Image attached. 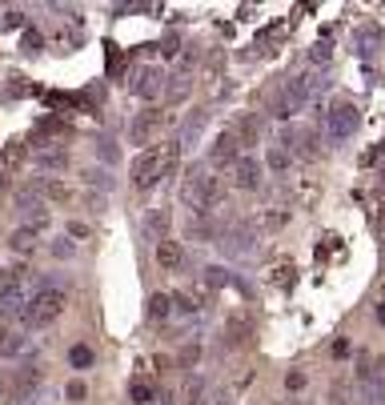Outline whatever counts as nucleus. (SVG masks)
Wrapping results in <instances>:
<instances>
[{
    "label": "nucleus",
    "mask_w": 385,
    "mask_h": 405,
    "mask_svg": "<svg viewBox=\"0 0 385 405\" xmlns=\"http://www.w3.org/2000/svg\"><path fill=\"white\" fill-rule=\"evenodd\" d=\"M176 161H181V145H176V141L144 148L141 157L133 161V185H137V189H153V185H160V177L173 173Z\"/></svg>",
    "instance_id": "nucleus-1"
},
{
    "label": "nucleus",
    "mask_w": 385,
    "mask_h": 405,
    "mask_svg": "<svg viewBox=\"0 0 385 405\" xmlns=\"http://www.w3.org/2000/svg\"><path fill=\"white\" fill-rule=\"evenodd\" d=\"M181 201H185V209L192 217H205L221 201V181L213 177V173H205V165H197V169H189V177L181 185Z\"/></svg>",
    "instance_id": "nucleus-2"
},
{
    "label": "nucleus",
    "mask_w": 385,
    "mask_h": 405,
    "mask_svg": "<svg viewBox=\"0 0 385 405\" xmlns=\"http://www.w3.org/2000/svg\"><path fill=\"white\" fill-rule=\"evenodd\" d=\"M64 305H68L64 289L45 285V289H36L29 301H24V309H20V325H24V329H45V325H52L64 313Z\"/></svg>",
    "instance_id": "nucleus-3"
},
{
    "label": "nucleus",
    "mask_w": 385,
    "mask_h": 405,
    "mask_svg": "<svg viewBox=\"0 0 385 405\" xmlns=\"http://www.w3.org/2000/svg\"><path fill=\"white\" fill-rule=\"evenodd\" d=\"M321 89H325V77H293V81H285V89L277 93V100H273V116H281V121H289V116H297L305 109V100L317 97Z\"/></svg>",
    "instance_id": "nucleus-4"
},
{
    "label": "nucleus",
    "mask_w": 385,
    "mask_h": 405,
    "mask_svg": "<svg viewBox=\"0 0 385 405\" xmlns=\"http://www.w3.org/2000/svg\"><path fill=\"white\" fill-rule=\"evenodd\" d=\"M357 393H361V405H385V369L369 357L357 361Z\"/></svg>",
    "instance_id": "nucleus-5"
},
{
    "label": "nucleus",
    "mask_w": 385,
    "mask_h": 405,
    "mask_svg": "<svg viewBox=\"0 0 385 405\" xmlns=\"http://www.w3.org/2000/svg\"><path fill=\"white\" fill-rule=\"evenodd\" d=\"M357 125H361V113H357V105H349V100H333V105L325 109V132H329V141L353 137Z\"/></svg>",
    "instance_id": "nucleus-6"
},
{
    "label": "nucleus",
    "mask_w": 385,
    "mask_h": 405,
    "mask_svg": "<svg viewBox=\"0 0 385 405\" xmlns=\"http://www.w3.org/2000/svg\"><path fill=\"white\" fill-rule=\"evenodd\" d=\"M16 213L24 217V225H32V221H48V201H45V193H40V181L16 189Z\"/></svg>",
    "instance_id": "nucleus-7"
},
{
    "label": "nucleus",
    "mask_w": 385,
    "mask_h": 405,
    "mask_svg": "<svg viewBox=\"0 0 385 405\" xmlns=\"http://www.w3.org/2000/svg\"><path fill=\"white\" fill-rule=\"evenodd\" d=\"M221 249L229 253V257H253V253H257V233H253V225H233L221 237Z\"/></svg>",
    "instance_id": "nucleus-8"
},
{
    "label": "nucleus",
    "mask_w": 385,
    "mask_h": 405,
    "mask_svg": "<svg viewBox=\"0 0 385 405\" xmlns=\"http://www.w3.org/2000/svg\"><path fill=\"white\" fill-rule=\"evenodd\" d=\"M209 109H192L185 121H181V129H176V145H181V153L185 148H197L201 145V132H205V125H209Z\"/></svg>",
    "instance_id": "nucleus-9"
},
{
    "label": "nucleus",
    "mask_w": 385,
    "mask_h": 405,
    "mask_svg": "<svg viewBox=\"0 0 385 405\" xmlns=\"http://www.w3.org/2000/svg\"><path fill=\"white\" fill-rule=\"evenodd\" d=\"M237 157H241V145H237L233 132H221V137L213 141V148H209V165H213V169H233Z\"/></svg>",
    "instance_id": "nucleus-10"
},
{
    "label": "nucleus",
    "mask_w": 385,
    "mask_h": 405,
    "mask_svg": "<svg viewBox=\"0 0 385 405\" xmlns=\"http://www.w3.org/2000/svg\"><path fill=\"white\" fill-rule=\"evenodd\" d=\"M285 153L301 157V161H313L321 148H317V132L313 129H289L285 132Z\"/></svg>",
    "instance_id": "nucleus-11"
},
{
    "label": "nucleus",
    "mask_w": 385,
    "mask_h": 405,
    "mask_svg": "<svg viewBox=\"0 0 385 405\" xmlns=\"http://www.w3.org/2000/svg\"><path fill=\"white\" fill-rule=\"evenodd\" d=\"M233 185H237V189H245V193L261 189V165H257V157L241 153L237 165H233Z\"/></svg>",
    "instance_id": "nucleus-12"
},
{
    "label": "nucleus",
    "mask_w": 385,
    "mask_h": 405,
    "mask_svg": "<svg viewBox=\"0 0 385 405\" xmlns=\"http://www.w3.org/2000/svg\"><path fill=\"white\" fill-rule=\"evenodd\" d=\"M45 229H48V221H32V225L13 229V237H8V249H13V253H32V249L40 245V237H45Z\"/></svg>",
    "instance_id": "nucleus-13"
},
{
    "label": "nucleus",
    "mask_w": 385,
    "mask_h": 405,
    "mask_svg": "<svg viewBox=\"0 0 385 405\" xmlns=\"http://www.w3.org/2000/svg\"><path fill=\"white\" fill-rule=\"evenodd\" d=\"M160 81H165V77H160V68L144 65V68H137V72H133V93H137V97H144V100H153L160 89H165Z\"/></svg>",
    "instance_id": "nucleus-14"
},
{
    "label": "nucleus",
    "mask_w": 385,
    "mask_h": 405,
    "mask_svg": "<svg viewBox=\"0 0 385 405\" xmlns=\"http://www.w3.org/2000/svg\"><path fill=\"white\" fill-rule=\"evenodd\" d=\"M40 377H45L40 365H24V369L16 373V377H13V397H16V402L29 397V393H36V389H40Z\"/></svg>",
    "instance_id": "nucleus-15"
},
{
    "label": "nucleus",
    "mask_w": 385,
    "mask_h": 405,
    "mask_svg": "<svg viewBox=\"0 0 385 405\" xmlns=\"http://www.w3.org/2000/svg\"><path fill=\"white\" fill-rule=\"evenodd\" d=\"M32 349V337L24 329H8V333H0V357H24Z\"/></svg>",
    "instance_id": "nucleus-16"
},
{
    "label": "nucleus",
    "mask_w": 385,
    "mask_h": 405,
    "mask_svg": "<svg viewBox=\"0 0 385 405\" xmlns=\"http://www.w3.org/2000/svg\"><path fill=\"white\" fill-rule=\"evenodd\" d=\"M24 281H29V273H24L20 265H13V269H0V301L20 297V293H24Z\"/></svg>",
    "instance_id": "nucleus-17"
},
{
    "label": "nucleus",
    "mask_w": 385,
    "mask_h": 405,
    "mask_svg": "<svg viewBox=\"0 0 385 405\" xmlns=\"http://www.w3.org/2000/svg\"><path fill=\"white\" fill-rule=\"evenodd\" d=\"M24 157H29L24 141H8V145L0 148V173H4V177H13L16 169L24 165Z\"/></svg>",
    "instance_id": "nucleus-18"
},
{
    "label": "nucleus",
    "mask_w": 385,
    "mask_h": 405,
    "mask_svg": "<svg viewBox=\"0 0 385 405\" xmlns=\"http://www.w3.org/2000/svg\"><path fill=\"white\" fill-rule=\"evenodd\" d=\"M181 261H185V253H181V245H176V241H169V237L157 241V265H160V269L176 273V269H181Z\"/></svg>",
    "instance_id": "nucleus-19"
},
{
    "label": "nucleus",
    "mask_w": 385,
    "mask_h": 405,
    "mask_svg": "<svg viewBox=\"0 0 385 405\" xmlns=\"http://www.w3.org/2000/svg\"><path fill=\"white\" fill-rule=\"evenodd\" d=\"M233 137H237L241 148H253L257 137H261V121H257V116H245V121L237 125V132H233Z\"/></svg>",
    "instance_id": "nucleus-20"
},
{
    "label": "nucleus",
    "mask_w": 385,
    "mask_h": 405,
    "mask_svg": "<svg viewBox=\"0 0 385 405\" xmlns=\"http://www.w3.org/2000/svg\"><path fill=\"white\" fill-rule=\"evenodd\" d=\"M32 161L40 165V169H64V165H68V153H64V148H40Z\"/></svg>",
    "instance_id": "nucleus-21"
},
{
    "label": "nucleus",
    "mask_w": 385,
    "mask_h": 405,
    "mask_svg": "<svg viewBox=\"0 0 385 405\" xmlns=\"http://www.w3.org/2000/svg\"><path fill=\"white\" fill-rule=\"evenodd\" d=\"M40 193H45V201H73V185H64V181H40Z\"/></svg>",
    "instance_id": "nucleus-22"
},
{
    "label": "nucleus",
    "mask_w": 385,
    "mask_h": 405,
    "mask_svg": "<svg viewBox=\"0 0 385 405\" xmlns=\"http://www.w3.org/2000/svg\"><path fill=\"white\" fill-rule=\"evenodd\" d=\"M144 229H149L157 241H165V237H169V209H153L149 221H144Z\"/></svg>",
    "instance_id": "nucleus-23"
},
{
    "label": "nucleus",
    "mask_w": 385,
    "mask_h": 405,
    "mask_svg": "<svg viewBox=\"0 0 385 405\" xmlns=\"http://www.w3.org/2000/svg\"><path fill=\"white\" fill-rule=\"evenodd\" d=\"M157 125H160V113H141L137 121H133V129H128V132H133V141H144Z\"/></svg>",
    "instance_id": "nucleus-24"
},
{
    "label": "nucleus",
    "mask_w": 385,
    "mask_h": 405,
    "mask_svg": "<svg viewBox=\"0 0 385 405\" xmlns=\"http://www.w3.org/2000/svg\"><path fill=\"white\" fill-rule=\"evenodd\" d=\"M329 61H333V45H329V40H317V45H309V65L325 68Z\"/></svg>",
    "instance_id": "nucleus-25"
},
{
    "label": "nucleus",
    "mask_w": 385,
    "mask_h": 405,
    "mask_svg": "<svg viewBox=\"0 0 385 405\" xmlns=\"http://www.w3.org/2000/svg\"><path fill=\"white\" fill-rule=\"evenodd\" d=\"M169 309H173V301H169L165 293H153V297H149V317H153V321L169 317Z\"/></svg>",
    "instance_id": "nucleus-26"
},
{
    "label": "nucleus",
    "mask_w": 385,
    "mask_h": 405,
    "mask_svg": "<svg viewBox=\"0 0 385 405\" xmlns=\"http://www.w3.org/2000/svg\"><path fill=\"white\" fill-rule=\"evenodd\" d=\"M68 361H73V369H89L93 365V349L89 345H73L68 349Z\"/></svg>",
    "instance_id": "nucleus-27"
},
{
    "label": "nucleus",
    "mask_w": 385,
    "mask_h": 405,
    "mask_svg": "<svg viewBox=\"0 0 385 405\" xmlns=\"http://www.w3.org/2000/svg\"><path fill=\"white\" fill-rule=\"evenodd\" d=\"M96 153H100V161H105V165H116V157H121L116 141H109V137H105V141H96Z\"/></svg>",
    "instance_id": "nucleus-28"
},
{
    "label": "nucleus",
    "mask_w": 385,
    "mask_h": 405,
    "mask_svg": "<svg viewBox=\"0 0 385 405\" xmlns=\"http://www.w3.org/2000/svg\"><path fill=\"white\" fill-rule=\"evenodd\" d=\"M205 285H209V289H221V285H229V273H225L221 265H209V269H205Z\"/></svg>",
    "instance_id": "nucleus-29"
},
{
    "label": "nucleus",
    "mask_w": 385,
    "mask_h": 405,
    "mask_svg": "<svg viewBox=\"0 0 385 405\" xmlns=\"http://www.w3.org/2000/svg\"><path fill=\"white\" fill-rule=\"evenodd\" d=\"M285 221H289V213H285V209H277V213L265 209V213H261V229H281Z\"/></svg>",
    "instance_id": "nucleus-30"
},
{
    "label": "nucleus",
    "mask_w": 385,
    "mask_h": 405,
    "mask_svg": "<svg viewBox=\"0 0 385 405\" xmlns=\"http://www.w3.org/2000/svg\"><path fill=\"white\" fill-rule=\"evenodd\" d=\"M84 185H96V189H109L112 181H109V173H105V169H89V173H84Z\"/></svg>",
    "instance_id": "nucleus-31"
},
{
    "label": "nucleus",
    "mask_w": 385,
    "mask_h": 405,
    "mask_svg": "<svg viewBox=\"0 0 385 405\" xmlns=\"http://www.w3.org/2000/svg\"><path fill=\"white\" fill-rule=\"evenodd\" d=\"M189 89H192V84L185 81V77H173V84H169V97H173V100H185V97H189Z\"/></svg>",
    "instance_id": "nucleus-32"
},
{
    "label": "nucleus",
    "mask_w": 385,
    "mask_h": 405,
    "mask_svg": "<svg viewBox=\"0 0 385 405\" xmlns=\"http://www.w3.org/2000/svg\"><path fill=\"white\" fill-rule=\"evenodd\" d=\"M16 405H52V393H48V389H36V393H29V397H20Z\"/></svg>",
    "instance_id": "nucleus-33"
},
{
    "label": "nucleus",
    "mask_w": 385,
    "mask_h": 405,
    "mask_svg": "<svg viewBox=\"0 0 385 405\" xmlns=\"http://www.w3.org/2000/svg\"><path fill=\"white\" fill-rule=\"evenodd\" d=\"M64 397H68V402H84V397H89L84 381H68V385H64Z\"/></svg>",
    "instance_id": "nucleus-34"
},
{
    "label": "nucleus",
    "mask_w": 385,
    "mask_h": 405,
    "mask_svg": "<svg viewBox=\"0 0 385 405\" xmlns=\"http://www.w3.org/2000/svg\"><path fill=\"white\" fill-rule=\"evenodd\" d=\"M128 393H133V402H137V405L153 402V389L144 385V381H133V389H128Z\"/></svg>",
    "instance_id": "nucleus-35"
},
{
    "label": "nucleus",
    "mask_w": 385,
    "mask_h": 405,
    "mask_svg": "<svg viewBox=\"0 0 385 405\" xmlns=\"http://www.w3.org/2000/svg\"><path fill=\"white\" fill-rule=\"evenodd\" d=\"M285 165H289V153H285V148H269V169H277V173H281Z\"/></svg>",
    "instance_id": "nucleus-36"
},
{
    "label": "nucleus",
    "mask_w": 385,
    "mask_h": 405,
    "mask_svg": "<svg viewBox=\"0 0 385 405\" xmlns=\"http://www.w3.org/2000/svg\"><path fill=\"white\" fill-rule=\"evenodd\" d=\"M301 385H305V373H301V369H293V373L285 377V389H289V393H297Z\"/></svg>",
    "instance_id": "nucleus-37"
},
{
    "label": "nucleus",
    "mask_w": 385,
    "mask_h": 405,
    "mask_svg": "<svg viewBox=\"0 0 385 405\" xmlns=\"http://www.w3.org/2000/svg\"><path fill=\"white\" fill-rule=\"evenodd\" d=\"M197 357H201V349L197 345H185L181 349V365H197Z\"/></svg>",
    "instance_id": "nucleus-38"
},
{
    "label": "nucleus",
    "mask_w": 385,
    "mask_h": 405,
    "mask_svg": "<svg viewBox=\"0 0 385 405\" xmlns=\"http://www.w3.org/2000/svg\"><path fill=\"white\" fill-rule=\"evenodd\" d=\"M169 301H173V305L181 309V313H192V309H197V305L189 301V297H185V293H176V297H169Z\"/></svg>",
    "instance_id": "nucleus-39"
},
{
    "label": "nucleus",
    "mask_w": 385,
    "mask_h": 405,
    "mask_svg": "<svg viewBox=\"0 0 385 405\" xmlns=\"http://www.w3.org/2000/svg\"><path fill=\"white\" fill-rule=\"evenodd\" d=\"M68 237H80V241H84V237H89V225H80V221H68Z\"/></svg>",
    "instance_id": "nucleus-40"
},
{
    "label": "nucleus",
    "mask_w": 385,
    "mask_h": 405,
    "mask_svg": "<svg viewBox=\"0 0 385 405\" xmlns=\"http://www.w3.org/2000/svg\"><path fill=\"white\" fill-rule=\"evenodd\" d=\"M277 273H281V277H277V281H281V285H285V289H289V285H293V265H289V261H285V265H281Z\"/></svg>",
    "instance_id": "nucleus-41"
},
{
    "label": "nucleus",
    "mask_w": 385,
    "mask_h": 405,
    "mask_svg": "<svg viewBox=\"0 0 385 405\" xmlns=\"http://www.w3.org/2000/svg\"><path fill=\"white\" fill-rule=\"evenodd\" d=\"M197 402H201V381H192L189 393H185V405H197Z\"/></svg>",
    "instance_id": "nucleus-42"
},
{
    "label": "nucleus",
    "mask_w": 385,
    "mask_h": 405,
    "mask_svg": "<svg viewBox=\"0 0 385 405\" xmlns=\"http://www.w3.org/2000/svg\"><path fill=\"white\" fill-rule=\"evenodd\" d=\"M329 405H349V402H345V389H341V385H333V393H329Z\"/></svg>",
    "instance_id": "nucleus-43"
},
{
    "label": "nucleus",
    "mask_w": 385,
    "mask_h": 405,
    "mask_svg": "<svg viewBox=\"0 0 385 405\" xmlns=\"http://www.w3.org/2000/svg\"><path fill=\"white\" fill-rule=\"evenodd\" d=\"M52 253H56V257H73V245H68V241H56V245H52Z\"/></svg>",
    "instance_id": "nucleus-44"
},
{
    "label": "nucleus",
    "mask_w": 385,
    "mask_h": 405,
    "mask_svg": "<svg viewBox=\"0 0 385 405\" xmlns=\"http://www.w3.org/2000/svg\"><path fill=\"white\" fill-rule=\"evenodd\" d=\"M345 353H349V341L337 337V341H333V357H345Z\"/></svg>",
    "instance_id": "nucleus-45"
},
{
    "label": "nucleus",
    "mask_w": 385,
    "mask_h": 405,
    "mask_svg": "<svg viewBox=\"0 0 385 405\" xmlns=\"http://www.w3.org/2000/svg\"><path fill=\"white\" fill-rule=\"evenodd\" d=\"M24 49L36 52V49H40V36H36V33H24Z\"/></svg>",
    "instance_id": "nucleus-46"
},
{
    "label": "nucleus",
    "mask_w": 385,
    "mask_h": 405,
    "mask_svg": "<svg viewBox=\"0 0 385 405\" xmlns=\"http://www.w3.org/2000/svg\"><path fill=\"white\" fill-rule=\"evenodd\" d=\"M377 321L385 325V301H382V305H377Z\"/></svg>",
    "instance_id": "nucleus-47"
},
{
    "label": "nucleus",
    "mask_w": 385,
    "mask_h": 405,
    "mask_svg": "<svg viewBox=\"0 0 385 405\" xmlns=\"http://www.w3.org/2000/svg\"><path fill=\"white\" fill-rule=\"evenodd\" d=\"M382 237H385V217H382Z\"/></svg>",
    "instance_id": "nucleus-48"
}]
</instances>
